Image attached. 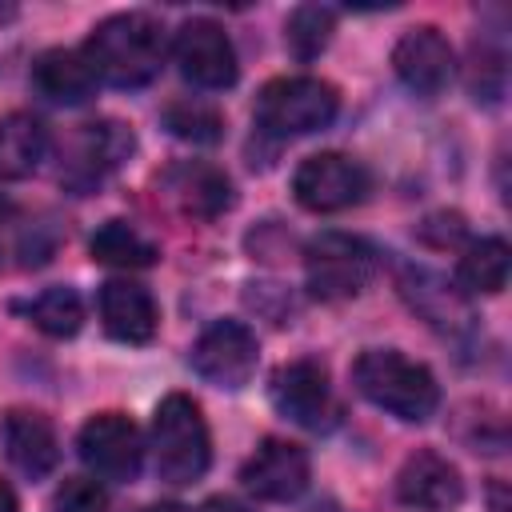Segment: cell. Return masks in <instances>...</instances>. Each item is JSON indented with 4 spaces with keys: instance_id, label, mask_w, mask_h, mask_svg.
<instances>
[{
    "instance_id": "obj_15",
    "label": "cell",
    "mask_w": 512,
    "mask_h": 512,
    "mask_svg": "<svg viewBox=\"0 0 512 512\" xmlns=\"http://www.w3.org/2000/svg\"><path fill=\"white\" fill-rule=\"evenodd\" d=\"M100 324L120 344H148L160 328V308L144 284L108 280L100 288Z\"/></svg>"
},
{
    "instance_id": "obj_10",
    "label": "cell",
    "mask_w": 512,
    "mask_h": 512,
    "mask_svg": "<svg viewBox=\"0 0 512 512\" xmlns=\"http://www.w3.org/2000/svg\"><path fill=\"white\" fill-rule=\"evenodd\" d=\"M240 480L244 488L256 496V500H272V504H284V500H296L308 480H312V460L300 444L292 440H280V436H268L260 440V448L244 460L240 468Z\"/></svg>"
},
{
    "instance_id": "obj_24",
    "label": "cell",
    "mask_w": 512,
    "mask_h": 512,
    "mask_svg": "<svg viewBox=\"0 0 512 512\" xmlns=\"http://www.w3.org/2000/svg\"><path fill=\"white\" fill-rule=\"evenodd\" d=\"M164 128L188 144H216L224 136V116L200 96H180L164 108Z\"/></svg>"
},
{
    "instance_id": "obj_3",
    "label": "cell",
    "mask_w": 512,
    "mask_h": 512,
    "mask_svg": "<svg viewBox=\"0 0 512 512\" xmlns=\"http://www.w3.org/2000/svg\"><path fill=\"white\" fill-rule=\"evenodd\" d=\"M152 456H156V472L164 484L184 488L196 484L208 464H212V436L204 424V412L192 396L184 392H168L156 404L152 416Z\"/></svg>"
},
{
    "instance_id": "obj_19",
    "label": "cell",
    "mask_w": 512,
    "mask_h": 512,
    "mask_svg": "<svg viewBox=\"0 0 512 512\" xmlns=\"http://www.w3.org/2000/svg\"><path fill=\"white\" fill-rule=\"evenodd\" d=\"M48 156V128L32 112H8L0 120V176L24 180Z\"/></svg>"
},
{
    "instance_id": "obj_25",
    "label": "cell",
    "mask_w": 512,
    "mask_h": 512,
    "mask_svg": "<svg viewBox=\"0 0 512 512\" xmlns=\"http://www.w3.org/2000/svg\"><path fill=\"white\" fill-rule=\"evenodd\" d=\"M52 512H108V492L92 476H68L52 496Z\"/></svg>"
},
{
    "instance_id": "obj_5",
    "label": "cell",
    "mask_w": 512,
    "mask_h": 512,
    "mask_svg": "<svg viewBox=\"0 0 512 512\" xmlns=\"http://www.w3.org/2000/svg\"><path fill=\"white\" fill-rule=\"evenodd\" d=\"M304 276L320 300H352L376 276V252L352 232H320L304 248Z\"/></svg>"
},
{
    "instance_id": "obj_12",
    "label": "cell",
    "mask_w": 512,
    "mask_h": 512,
    "mask_svg": "<svg viewBox=\"0 0 512 512\" xmlns=\"http://www.w3.org/2000/svg\"><path fill=\"white\" fill-rule=\"evenodd\" d=\"M268 396H272V408L280 416H288L292 424H304V428H320L328 424L332 416V384H328V368L320 360H292V364H280L272 372V384H268Z\"/></svg>"
},
{
    "instance_id": "obj_18",
    "label": "cell",
    "mask_w": 512,
    "mask_h": 512,
    "mask_svg": "<svg viewBox=\"0 0 512 512\" xmlns=\"http://www.w3.org/2000/svg\"><path fill=\"white\" fill-rule=\"evenodd\" d=\"M96 72L84 48H48L32 64V88L52 104H84L96 92Z\"/></svg>"
},
{
    "instance_id": "obj_27",
    "label": "cell",
    "mask_w": 512,
    "mask_h": 512,
    "mask_svg": "<svg viewBox=\"0 0 512 512\" xmlns=\"http://www.w3.org/2000/svg\"><path fill=\"white\" fill-rule=\"evenodd\" d=\"M0 512H16V492L0 480Z\"/></svg>"
},
{
    "instance_id": "obj_20",
    "label": "cell",
    "mask_w": 512,
    "mask_h": 512,
    "mask_svg": "<svg viewBox=\"0 0 512 512\" xmlns=\"http://www.w3.org/2000/svg\"><path fill=\"white\" fill-rule=\"evenodd\" d=\"M88 252L96 264H108V268H148L160 256V248L140 228H132L128 220H104L92 232Z\"/></svg>"
},
{
    "instance_id": "obj_6",
    "label": "cell",
    "mask_w": 512,
    "mask_h": 512,
    "mask_svg": "<svg viewBox=\"0 0 512 512\" xmlns=\"http://www.w3.org/2000/svg\"><path fill=\"white\" fill-rule=\"evenodd\" d=\"M372 188V176L360 160L344 152H320L308 156L292 176V196L308 212H344L360 204Z\"/></svg>"
},
{
    "instance_id": "obj_26",
    "label": "cell",
    "mask_w": 512,
    "mask_h": 512,
    "mask_svg": "<svg viewBox=\"0 0 512 512\" xmlns=\"http://www.w3.org/2000/svg\"><path fill=\"white\" fill-rule=\"evenodd\" d=\"M200 512H252V508H244V504L232 500V496H212V500H204Z\"/></svg>"
},
{
    "instance_id": "obj_4",
    "label": "cell",
    "mask_w": 512,
    "mask_h": 512,
    "mask_svg": "<svg viewBox=\"0 0 512 512\" xmlns=\"http://www.w3.org/2000/svg\"><path fill=\"white\" fill-rule=\"evenodd\" d=\"M340 92L320 76H280L256 96V124L272 136H308L336 120Z\"/></svg>"
},
{
    "instance_id": "obj_7",
    "label": "cell",
    "mask_w": 512,
    "mask_h": 512,
    "mask_svg": "<svg viewBox=\"0 0 512 512\" xmlns=\"http://www.w3.org/2000/svg\"><path fill=\"white\" fill-rule=\"evenodd\" d=\"M188 360H192V368H196V376L204 384L236 392L256 376L260 344L240 320H216L196 336Z\"/></svg>"
},
{
    "instance_id": "obj_11",
    "label": "cell",
    "mask_w": 512,
    "mask_h": 512,
    "mask_svg": "<svg viewBox=\"0 0 512 512\" xmlns=\"http://www.w3.org/2000/svg\"><path fill=\"white\" fill-rule=\"evenodd\" d=\"M136 140L120 120H92L80 124V132L68 144V164L60 172V180H68L72 188H92L100 184L108 172H116L128 156H132Z\"/></svg>"
},
{
    "instance_id": "obj_16",
    "label": "cell",
    "mask_w": 512,
    "mask_h": 512,
    "mask_svg": "<svg viewBox=\"0 0 512 512\" xmlns=\"http://www.w3.org/2000/svg\"><path fill=\"white\" fill-rule=\"evenodd\" d=\"M164 192L192 220H216L232 204V180L216 164H200V160H184V164L168 168Z\"/></svg>"
},
{
    "instance_id": "obj_23",
    "label": "cell",
    "mask_w": 512,
    "mask_h": 512,
    "mask_svg": "<svg viewBox=\"0 0 512 512\" xmlns=\"http://www.w3.org/2000/svg\"><path fill=\"white\" fill-rule=\"evenodd\" d=\"M332 32H336V12L332 8L300 4V8H292L288 24H284V44H288V52L296 60H316L328 48Z\"/></svg>"
},
{
    "instance_id": "obj_14",
    "label": "cell",
    "mask_w": 512,
    "mask_h": 512,
    "mask_svg": "<svg viewBox=\"0 0 512 512\" xmlns=\"http://www.w3.org/2000/svg\"><path fill=\"white\" fill-rule=\"evenodd\" d=\"M396 496L408 508H420V512H448V508H460L464 480H460V468L448 456H440L432 448H420L400 464Z\"/></svg>"
},
{
    "instance_id": "obj_21",
    "label": "cell",
    "mask_w": 512,
    "mask_h": 512,
    "mask_svg": "<svg viewBox=\"0 0 512 512\" xmlns=\"http://www.w3.org/2000/svg\"><path fill=\"white\" fill-rule=\"evenodd\" d=\"M508 244L500 236H484V240H472L456 264V280L464 292L472 296H496L504 284H508Z\"/></svg>"
},
{
    "instance_id": "obj_2",
    "label": "cell",
    "mask_w": 512,
    "mask_h": 512,
    "mask_svg": "<svg viewBox=\"0 0 512 512\" xmlns=\"http://www.w3.org/2000/svg\"><path fill=\"white\" fill-rule=\"evenodd\" d=\"M352 384L368 404L384 408L388 416H396L404 424H424L440 408L436 376L420 360H412L396 348L360 352L352 364Z\"/></svg>"
},
{
    "instance_id": "obj_28",
    "label": "cell",
    "mask_w": 512,
    "mask_h": 512,
    "mask_svg": "<svg viewBox=\"0 0 512 512\" xmlns=\"http://www.w3.org/2000/svg\"><path fill=\"white\" fill-rule=\"evenodd\" d=\"M144 512H188V508H180V504H152V508H144Z\"/></svg>"
},
{
    "instance_id": "obj_13",
    "label": "cell",
    "mask_w": 512,
    "mask_h": 512,
    "mask_svg": "<svg viewBox=\"0 0 512 512\" xmlns=\"http://www.w3.org/2000/svg\"><path fill=\"white\" fill-rule=\"evenodd\" d=\"M392 68H396V76H400V84H404L408 92L432 100V96H440V92L448 88V80H452V68H456L452 44H448V40L440 36V28H432V24L408 28V32L396 40V48H392Z\"/></svg>"
},
{
    "instance_id": "obj_8",
    "label": "cell",
    "mask_w": 512,
    "mask_h": 512,
    "mask_svg": "<svg viewBox=\"0 0 512 512\" xmlns=\"http://www.w3.org/2000/svg\"><path fill=\"white\" fill-rule=\"evenodd\" d=\"M172 56L176 68L188 84L204 88V92H220L236 84V48L228 40V32L208 20V16H192L180 24L176 40H172Z\"/></svg>"
},
{
    "instance_id": "obj_1",
    "label": "cell",
    "mask_w": 512,
    "mask_h": 512,
    "mask_svg": "<svg viewBox=\"0 0 512 512\" xmlns=\"http://www.w3.org/2000/svg\"><path fill=\"white\" fill-rule=\"evenodd\" d=\"M164 52H168L164 28L148 12H116V16L100 20L84 44V56H88L96 80H104L112 88L152 84L164 64Z\"/></svg>"
},
{
    "instance_id": "obj_22",
    "label": "cell",
    "mask_w": 512,
    "mask_h": 512,
    "mask_svg": "<svg viewBox=\"0 0 512 512\" xmlns=\"http://www.w3.org/2000/svg\"><path fill=\"white\" fill-rule=\"evenodd\" d=\"M24 316H28L44 336L64 340V336H76V332H80V324H84V300H80L76 288L52 284V288H44L40 296H32V300L24 304Z\"/></svg>"
},
{
    "instance_id": "obj_9",
    "label": "cell",
    "mask_w": 512,
    "mask_h": 512,
    "mask_svg": "<svg viewBox=\"0 0 512 512\" xmlns=\"http://www.w3.org/2000/svg\"><path fill=\"white\" fill-rule=\"evenodd\" d=\"M76 448H80V460H84L100 480L128 484V480L140 476L144 440H140V428H136L124 412H96V416L80 428Z\"/></svg>"
},
{
    "instance_id": "obj_17",
    "label": "cell",
    "mask_w": 512,
    "mask_h": 512,
    "mask_svg": "<svg viewBox=\"0 0 512 512\" xmlns=\"http://www.w3.org/2000/svg\"><path fill=\"white\" fill-rule=\"evenodd\" d=\"M4 448H8V460L32 480L48 476L60 460V440H56L52 420L28 408H12L4 416Z\"/></svg>"
}]
</instances>
